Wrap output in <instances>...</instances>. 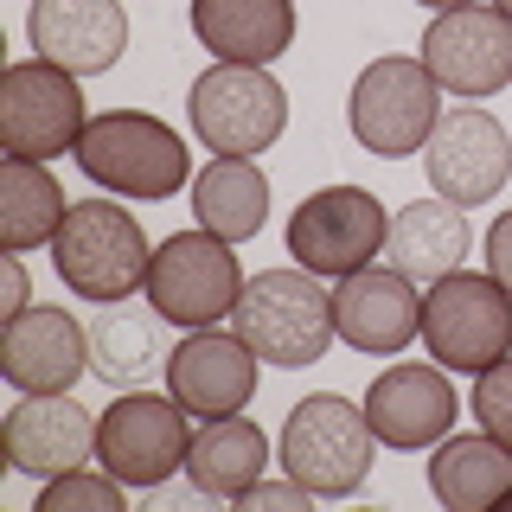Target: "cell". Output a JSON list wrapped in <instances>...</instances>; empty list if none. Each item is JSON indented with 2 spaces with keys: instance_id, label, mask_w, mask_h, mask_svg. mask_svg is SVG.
I'll return each mask as SVG.
<instances>
[{
  "instance_id": "obj_1",
  "label": "cell",
  "mask_w": 512,
  "mask_h": 512,
  "mask_svg": "<svg viewBox=\"0 0 512 512\" xmlns=\"http://www.w3.org/2000/svg\"><path fill=\"white\" fill-rule=\"evenodd\" d=\"M231 327L244 333V346L256 359L282 365V372L320 365L327 346L340 340V327H333V288H320V276H308L301 263L256 269L231 308Z\"/></svg>"
},
{
  "instance_id": "obj_2",
  "label": "cell",
  "mask_w": 512,
  "mask_h": 512,
  "mask_svg": "<svg viewBox=\"0 0 512 512\" xmlns=\"http://www.w3.org/2000/svg\"><path fill=\"white\" fill-rule=\"evenodd\" d=\"M71 160L96 192H116V199H173L180 186H192L186 141L160 116H141V109H103V116H90Z\"/></svg>"
},
{
  "instance_id": "obj_3",
  "label": "cell",
  "mask_w": 512,
  "mask_h": 512,
  "mask_svg": "<svg viewBox=\"0 0 512 512\" xmlns=\"http://www.w3.org/2000/svg\"><path fill=\"white\" fill-rule=\"evenodd\" d=\"M148 231L135 224L128 205H109L103 192L96 199H71L58 237H52V269L58 282L71 288L77 301H128L135 288H148Z\"/></svg>"
},
{
  "instance_id": "obj_4",
  "label": "cell",
  "mask_w": 512,
  "mask_h": 512,
  "mask_svg": "<svg viewBox=\"0 0 512 512\" xmlns=\"http://www.w3.org/2000/svg\"><path fill=\"white\" fill-rule=\"evenodd\" d=\"M378 448L384 442L365 423V404H352L340 391H314L288 410L276 455H282V474H295L314 500H352L372 474Z\"/></svg>"
},
{
  "instance_id": "obj_5",
  "label": "cell",
  "mask_w": 512,
  "mask_h": 512,
  "mask_svg": "<svg viewBox=\"0 0 512 512\" xmlns=\"http://www.w3.org/2000/svg\"><path fill=\"white\" fill-rule=\"evenodd\" d=\"M346 122H352V141L378 160L423 154V141L436 135V122H442V84L429 77V64L410 58V52L372 58L352 77Z\"/></svg>"
},
{
  "instance_id": "obj_6",
  "label": "cell",
  "mask_w": 512,
  "mask_h": 512,
  "mask_svg": "<svg viewBox=\"0 0 512 512\" xmlns=\"http://www.w3.org/2000/svg\"><path fill=\"white\" fill-rule=\"evenodd\" d=\"M423 346L442 372H468L480 378L487 365H500L512 352V288L500 276H455L423 288Z\"/></svg>"
},
{
  "instance_id": "obj_7",
  "label": "cell",
  "mask_w": 512,
  "mask_h": 512,
  "mask_svg": "<svg viewBox=\"0 0 512 512\" xmlns=\"http://www.w3.org/2000/svg\"><path fill=\"white\" fill-rule=\"evenodd\" d=\"M244 269H237V256L224 237H212L205 224H192V231H173L154 244V263H148V308L167 320V327H218V320H231L237 295H244Z\"/></svg>"
},
{
  "instance_id": "obj_8",
  "label": "cell",
  "mask_w": 512,
  "mask_h": 512,
  "mask_svg": "<svg viewBox=\"0 0 512 512\" xmlns=\"http://www.w3.org/2000/svg\"><path fill=\"white\" fill-rule=\"evenodd\" d=\"M192 135L205 154H269L288 128V90L269 77V64H212L186 90Z\"/></svg>"
},
{
  "instance_id": "obj_9",
  "label": "cell",
  "mask_w": 512,
  "mask_h": 512,
  "mask_svg": "<svg viewBox=\"0 0 512 512\" xmlns=\"http://www.w3.org/2000/svg\"><path fill=\"white\" fill-rule=\"evenodd\" d=\"M186 448H192V410L180 397H154V391H122L116 404L96 416V461L122 480V487H167L173 474H186Z\"/></svg>"
},
{
  "instance_id": "obj_10",
  "label": "cell",
  "mask_w": 512,
  "mask_h": 512,
  "mask_svg": "<svg viewBox=\"0 0 512 512\" xmlns=\"http://www.w3.org/2000/svg\"><path fill=\"white\" fill-rule=\"evenodd\" d=\"M384 237H391V218L365 186H320L288 212V256L320 282L378 263Z\"/></svg>"
},
{
  "instance_id": "obj_11",
  "label": "cell",
  "mask_w": 512,
  "mask_h": 512,
  "mask_svg": "<svg viewBox=\"0 0 512 512\" xmlns=\"http://www.w3.org/2000/svg\"><path fill=\"white\" fill-rule=\"evenodd\" d=\"M84 128H90V109L71 71H58L45 58H20L0 71V148L7 154L52 167L58 154L77 148Z\"/></svg>"
},
{
  "instance_id": "obj_12",
  "label": "cell",
  "mask_w": 512,
  "mask_h": 512,
  "mask_svg": "<svg viewBox=\"0 0 512 512\" xmlns=\"http://www.w3.org/2000/svg\"><path fill=\"white\" fill-rule=\"evenodd\" d=\"M429 77L461 96V103H480V96L506 90L512 84V20L493 0H474V7H448L429 20L423 32V52Z\"/></svg>"
},
{
  "instance_id": "obj_13",
  "label": "cell",
  "mask_w": 512,
  "mask_h": 512,
  "mask_svg": "<svg viewBox=\"0 0 512 512\" xmlns=\"http://www.w3.org/2000/svg\"><path fill=\"white\" fill-rule=\"evenodd\" d=\"M423 173L436 186V199L448 205H493L512 180V135L487 109H448L436 122V135L423 141Z\"/></svg>"
},
{
  "instance_id": "obj_14",
  "label": "cell",
  "mask_w": 512,
  "mask_h": 512,
  "mask_svg": "<svg viewBox=\"0 0 512 512\" xmlns=\"http://www.w3.org/2000/svg\"><path fill=\"white\" fill-rule=\"evenodd\" d=\"M333 327L352 352L391 359L410 340H423V288L391 263H365L333 282Z\"/></svg>"
},
{
  "instance_id": "obj_15",
  "label": "cell",
  "mask_w": 512,
  "mask_h": 512,
  "mask_svg": "<svg viewBox=\"0 0 512 512\" xmlns=\"http://www.w3.org/2000/svg\"><path fill=\"white\" fill-rule=\"evenodd\" d=\"M0 448H7L13 474L58 480L96 461V416L71 391H20V404L0 423Z\"/></svg>"
},
{
  "instance_id": "obj_16",
  "label": "cell",
  "mask_w": 512,
  "mask_h": 512,
  "mask_svg": "<svg viewBox=\"0 0 512 512\" xmlns=\"http://www.w3.org/2000/svg\"><path fill=\"white\" fill-rule=\"evenodd\" d=\"M256 372H263V359L244 346V333H224V327H192L180 346L167 352V391L180 397V404L199 416H237L250 410L256 397Z\"/></svg>"
},
{
  "instance_id": "obj_17",
  "label": "cell",
  "mask_w": 512,
  "mask_h": 512,
  "mask_svg": "<svg viewBox=\"0 0 512 512\" xmlns=\"http://www.w3.org/2000/svg\"><path fill=\"white\" fill-rule=\"evenodd\" d=\"M26 39H32V58L58 64V71L103 77L128 52V13L122 0H32Z\"/></svg>"
},
{
  "instance_id": "obj_18",
  "label": "cell",
  "mask_w": 512,
  "mask_h": 512,
  "mask_svg": "<svg viewBox=\"0 0 512 512\" xmlns=\"http://www.w3.org/2000/svg\"><path fill=\"white\" fill-rule=\"evenodd\" d=\"M455 384L436 359L429 365H384L372 378V391H365V423H372V436L384 448H436L448 429H455Z\"/></svg>"
},
{
  "instance_id": "obj_19",
  "label": "cell",
  "mask_w": 512,
  "mask_h": 512,
  "mask_svg": "<svg viewBox=\"0 0 512 512\" xmlns=\"http://www.w3.org/2000/svg\"><path fill=\"white\" fill-rule=\"evenodd\" d=\"M90 372V327L64 308H20L0 327V378L13 391H71Z\"/></svg>"
},
{
  "instance_id": "obj_20",
  "label": "cell",
  "mask_w": 512,
  "mask_h": 512,
  "mask_svg": "<svg viewBox=\"0 0 512 512\" xmlns=\"http://www.w3.org/2000/svg\"><path fill=\"white\" fill-rule=\"evenodd\" d=\"M186 20L218 64H276L295 45V0H192Z\"/></svg>"
},
{
  "instance_id": "obj_21",
  "label": "cell",
  "mask_w": 512,
  "mask_h": 512,
  "mask_svg": "<svg viewBox=\"0 0 512 512\" xmlns=\"http://www.w3.org/2000/svg\"><path fill=\"white\" fill-rule=\"evenodd\" d=\"M468 250H474V224H468L461 205H448V199L404 205V212L391 218V237H384V263L404 269L416 288L468 269Z\"/></svg>"
},
{
  "instance_id": "obj_22",
  "label": "cell",
  "mask_w": 512,
  "mask_h": 512,
  "mask_svg": "<svg viewBox=\"0 0 512 512\" xmlns=\"http://www.w3.org/2000/svg\"><path fill=\"white\" fill-rule=\"evenodd\" d=\"M269 474V436L250 423L244 410L237 416H205L192 429V448H186V480L205 493V500H244L256 480Z\"/></svg>"
},
{
  "instance_id": "obj_23",
  "label": "cell",
  "mask_w": 512,
  "mask_h": 512,
  "mask_svg": "<svg viewBox=\"0 0 512 512\" xmlns=\"http://www.w3.org/2000/svg\"><path fill=\"white\" fill-rule=\"evenodd\" d=\"M192 218L224 244H250L269 224V173L244 154H212L192 173Z\"/></svg>"
},
{
  "instance_id": "obj_24",
  "label": "cell",
  "mask_w": 512,
  "mask_h": 512,
  "mask_svg": "<svg viewBox=\"0 0 512 512\" xmlns=\"http://www.w3.org/2000/svg\"><path fill=\"white\" fill-rule=\"evenodd\" d=\"M429 493L448 512H487L512 493V448L487 429L474 436H442L429 455Z\"/></svg>"
},
{
  "instance_id": "obj_25",
  "label": "cell",
  "mask_w": 512,
  "mask_h": 512,
  "mask_svg": "<svg viewBox=\"0 0 512 512\" xmlns=\"http://www.w3.org/2000/svg\"><path fill=\"white\" fill-rule=\"evenodd\" d=\"M160 320L154 308H128V301H103L90 320V372L103 384H122L135 391L141 378H154V365L167 372V340H160Z\"/></svg>"
},
{
  "instance_id": "obj_26",
  "label": "cell",
  "mask_w": 512,
  "mask_h": 512,
  "mask_svg": "<svg viewBox=\"0 0 512 512\" xmlns=\"http://www.w3.org/2000/svg\"><path fill=\"white\" fill-rule=\"evenodd\" d=\"M64 212H71V199H64L58 173L45 160H20V154L0 160V250L26 256V250L52 244Z\"/></svg>"
},
{
  "instance_id": "obj_27",
  "label": "cell",
  "mask_w": 512,
  "mask_h": 512,
  "mask_svg": "<svg viewBox=\"0 0 512 512\" xmlns=\"http://www.w3.org/2000/svg\"><path fill=\"white\" fill-rule=\"evenodd\" d=\"M39 512H122V480L109 468H71L39 480Z\"/></svg>"
},
{
  "instance_id": "obj_28",
  "label": "cell",
  "mask_w": 512,
  "mask_h": 512,
  "mask_svg": "<svg viewBox=\"0 0 512 512\" xmlns=\"http://www.w3.org/2000/svg\"><path fill=\"white\" fill-rule=\"evenodd\" d=\"M468 410H474V423L487 429V436H500V442L512 448V352H506L500 365H487V372L474 378Z\"/></svg>"
},
{
  "instance_id": "obj_29",
  "label": "cell",
  "mask_w": 512,
  "mask_h": 512,
  "mask_svg": "<svg viewBox=\"0 0 512 512\" xmlns=\"http://www.w3.org/2000/svg\"><path fill=\"white\" fill-rule=\"evenodd\" d=\"M314 506V493L308 487H301V480L295 474H288V480H256V487L244 493V500H237V512H308Z\"/></svg>"
},
{
  "instance_id": "obj_30",
  "label": "cell",
  "mask_w": 512,
  "mask_h": 512,
  "mask_svg": "<svg viewBox=\"0 0 512 512\" xmlns=\"http://www.w3.org/2000/svg\"><path fill=\"white\" fill-rule=\"evenodd\" d=\"M487 276H500L512 288V212H500L487 231Z\"/></svg>"
},
{
  "instance_id": "obj_31",
  "label": "cell",
  "mask_w": 512,
  "mask_h": 512,
  "mask_svg": "<svg viewBox=\"0 0 512 512\" xmlns=\"http://www.w3.org/2000/svg\"><path fill=\"white\" fill-rule=\"evenodd\" d=\"M0 282H7V320L32 308V288H26V263H20V250H7L0 256Z\"/></svg>"
},
{
  "instance_id": "obj_32",
  "label": "cell",
  "mask_w": 512,
  "mask_h": 512,
  "mask_svg": "<svg viewBox=\"0 0 512 512\" xmlns=\"http://www.w3.org/2000/svg\"><path fill=\"white\" fill-rule=\"evenodd\" d=\"M416 7H429V13H448V7H474V0H416Z\"/></svg>"
},
{
  "instance_id": "obj_33",
  "label": "cell",
  "mask_w": 512,
  "mask_h": 512,
  "mask_svg": "<svg viewBox=\"0 0 512 512\" xmlns=\"http://www.w3.org/2000/svg\"><path fill=\"white\" fill-rule=\"evenodd\" d=\"M493 7H500V13H506V20H512V0H493Z\"/></svg>"
},
{
  "instance_id": "obj_34",
  "label": "cell",
  "mask_w": 512,
  "mask_h": 512,
  "mask_svg": "<svg viewBox=\"0 0 512 512\" xmlns=\"http://www.w3.org/2000/svg\"><path fill=\"white\" fill-rule=\"evenodd\" d=\"M500 506H512V493H506V500H500Z\"/></svg>"
}]
</instances>
